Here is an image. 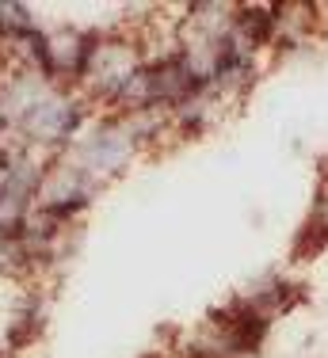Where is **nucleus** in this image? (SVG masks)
Segmentation results:
<instances>
[{
	"label": "nucleus",
	"mask_w": 328,
	"mask_h": 358,
	"mask_svg": "<svg viewBox=\"0 0 328 358\" xmlns=\"http://www.w3.org/2000/svg\"><path fill=\"white\" fill-rule=\"evenodd\" d=\"M271 23H275V12H267V8H240L237 15V27L245 31L248 42H264L271 35Z\"/></svg>",
	"instance_id": "f257e3e1"
}]
</instances>
